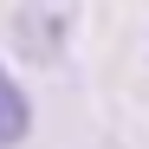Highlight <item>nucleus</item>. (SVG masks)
Returning a JSON list of instances; mask_svg holds the SVG:
<instances>
[{
    "label": "nucleus",
    "mask_w": 149,
    "mask_h": 149,
    "mask_svg": "<svg viewBox=\"0 0 149 149\" xmlns=\"http://www.w3.org/2000/svg\"><path fill=\"white\" fill-rule=\"evenodd\" d=\"M33 136V97L19 91V78L0 65V149H19Z\"/></svg>",
    "instance_id": "1"
}]
</instances>
